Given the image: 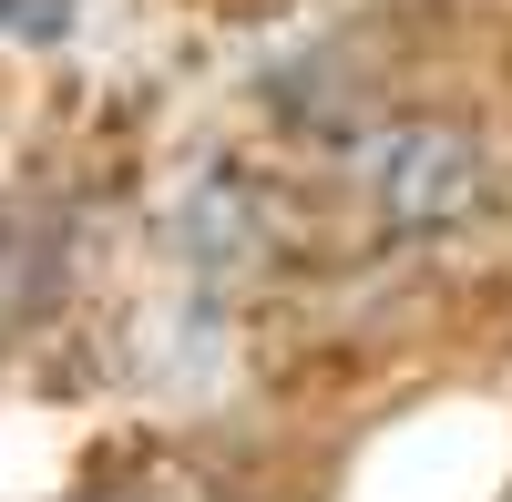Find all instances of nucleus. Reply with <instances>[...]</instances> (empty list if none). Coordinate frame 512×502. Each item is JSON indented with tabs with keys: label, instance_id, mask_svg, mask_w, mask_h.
<instances>
[{
	"label": "nucleus",
	"instance_id": "nucleus-1",
	"mask_svg": "<svg viewBox=\"0 0 512 502\" xmlns=\"http://www.w3.org/2000/svg\"><path fill=\"white\" fill-rule=\"evenodd\" d=\"M461 185H472V154L461 144H441V134L379 144V195H390L400 216H441V205H461Z\"/></svg>",
	"mask_w": 512,
	"mask_h": 502
}]
</instances>
